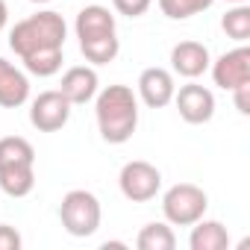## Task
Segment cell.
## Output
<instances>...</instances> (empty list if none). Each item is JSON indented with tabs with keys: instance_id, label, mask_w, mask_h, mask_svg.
<instances>
[{
	"instance_id": "cell-6",
	"label": "cell",
	"mask_w": 250,
	"mask_h": 250,
	"mask_svg": "<svg viewBox=\"0 0 250 250\" xmlns=\"http://www.w3.org/2000/svg\"><path fill=\"white\" fill-rule=\"evenodd\" d=\"M118 186H121V194L133 200V203H147L159 194L162 188V174L156 165L145 162V159H133L121 168L118 174Z\"/></svg>"
},
{
	"instance_id": "cell-21",
	"label": "cell",
	"mask_w": 250,
	"mask_h": 250,
	"mask_svg": "<svg viewBox=\"0 0 250 250\" xmlns=\"http://www.w3.org/2000/svg\"><path fill=\"white\" fill-rule=\"evenodd\" d=\"M21 232L9 224H0V250H21Z\"/></svg>"
},
{
	"instance_id": "cell-11",
	"label": "cell",
	"mask_w": 250,
	"mask_h": 250,
	"mask_svg": "<svg viewBox=\"0 0 250 250\" xmlns=\"http://www.w3.org/2000/svg\"><path fill=\"white\" fill-rule=\"evenodd\" d=\"M174 74L168 68H145L142 77H139V97L145 100V106L150 109H162L174 100Z\"/></svg>"
},
{
	"instance_id": "cell-17",
	"label": "cell",
	"mask_w": 250,
	"mask_h": 250,
	"mask_svg": "<svg viewBox=\"0 0 250 250\" xmlns=\"http://www.w3.org/2000/svg\"><path fill=\"white\" fill-rule=\"evenodd\" d=\"M221 30H224L232 42L244 44V42L250 39V6L235 3V6H232V9L221 18Z\"/></svg>"
},
{
	"instance_id": "cell-2",
	"label": "cell",
	"mask_w": 250,
	"mask_h": 250,
	"mask_svg": "<svg viewBox=\"0 0 250 250\" xmlns=\"http://www.w3.org/2000/svg\"><path fill=\"white\" fill-rule=\"evenodd\" d=\"M94 118L100 139L109 145L130 142L139 127V97L130 85H106L94 94Z\"/></svg>"
},
{
	"instance_id": "cell-3",
	"label": "cell",
	"mask_w": 250,
	"mask_h": 250,
	"mask_svg": "<svg viewBox=\"0 0 250 250\" xmlns=\"http://www.w3.org/2000/svg\"><path fill=\"white\" fill-rule=\"evenodd\" d=\"M74 33L80 39V53L91 65H109L121 50L118 30H115V15L100 3H91V6L80 9Z\"/></svg>"
},
{
	"instance_id": "cell-13",
	"label": "cell",
	"mask_w": 250,
	"mask_h": 250,
	"mask_svg": "<svg viewBox=\"0 0 250 250\" xmlns=\"http://www.w3.org/2000/svg\"><path fill=\"white\" fill-rule=\"evenodd\" d=\"M27 100H30V80H27V74L0 56V106L3 109H18Z\"/></svg>"
},
{
	"instance_id": "cell-16",
	"label": "cell",
	"mask_w": 250,
	"mask_h": 250,
	"mask_svg": "<svg viewBox=\"0 0 250 250\" xmlns=\"http://www.w3.org/2000/svg\"><path fill=\"white\" fill-rule=\"evenodd\" d=\"M136 247L139 250H174L177 247V235L171 229V224H147L142 227L139 238H136Z\"/></svg>"
},
{
	"instance_id": "cell-10",
	"label": "cell",
	"mask_w": 250,
	"mask_h": 250,
	"mask_svg": "<svg viewBox=\"0 0 250 250\" xmlns=\"http://www.w3.org/2000/svg\"><path fill=\"white\" fill-rule=\"evenodd\" d=\"M209 65H212L209 47L200 44V42L186 39V42L174 44V50H171V68H174V74H180V77H186V80L203 77V74L209 71Z\"/></svg>"
},
{
	"instance_id": "cell-8",
	"label": "cell",
	"mask_w": 250,
	"mask_h": 250,
	"mask_svg": "<svg viewBox=\"0 0 250 250\" xmlns=\"http://www.w3.org/2000/svg\"><path fill=\"white\" fill-rule=\"evenodd\" d=\"M209 71H212L215 85L224 88V91H232L241 83H250V47L247 44H238L235 50L221 53L209 65Z\"/></svg>"
},
{
	"instance_id": "cell-15",
	"label": "cell",
	"mask_w": 250,
	"mask_h": 250,
	"mask_svg": "<svg viewBox=\"0 0 250 250\" xmlns=\"http://www.w3.org/2000/svg\"><path fill=\"white\" fill-rule=\"evenodd\" d=\"M188 247L191 250H227L229 247V232L221 221H194L191 224V235H188Z\"/></svg>"
},
{
	"instance_id": "cell-1",
	"label": "cell",
	"mask_w": 250,
	"mask_h": 250,
	"mask_svg": "<svg viewBox=\"0 0 250 250\" xmlns=\"http://www.w3.org/2000/svg\"><path fill=\"white\" fill-rule=\"evenodd\" d=\"M68 24L59 12L44 9L24 21H18L9 33V47L24 62V68L36 77H53L62 68Z\"/></svg>"
},
{
	"instance_id": "cell-24",
	"label": "cell",
	"mask_w": 250,
	"mask_h": 250,
	"mask_svg": "<svg viewBox=\"0 0 250 250\" xmlns=\"http://www.w3.org/2000/svg\"><path fill=\"white\" fill-rule=\"evenodd\" d=\"M227 3H244V0H227Z\"/></svg>"
},
{
	"instance_id": "cell-19",
	"label": "cell",
	"mask_w": 250,
	"mask_h": 250,
	"mask_svg": "<svg viewBox=\"0 0 250 250\" xmlns=\"http://www.w3.org/2000/svg\"><path fill=\"white\" fill-rule=\"evenodd\" d=\"M3 162H36V150L27 139L6 136V139H0V165Z\"/></svg>"
},
{
	"instance_id": "cell-4",
	"label": "cell",
	"mask_w": 250,
	"mask_h": 250,
	"mask_svg": "<svg viewBox=\"0 0 250 250\" xmlns=\"http://www.w3.org/2000/svg\"><path fill=\"white\" fill-rule=\"evenodd\" d=\"M100 218H103L100 200L85 188H71L59 203V221L65 227V232L74 235V238L94 235L97 227H100Z\"/></svg>"
},
{
	"instance_id": "cell-22",
	"label": "cell",
	"mask_w": 250,
	"mask_h": 250,
	"mask_svg": "<svg viewBox=\"0 0 250 250\" xmlns=\"http://www.w3.org/2000/svg\"><path fill=\"white\" fill-rule=\"evenodd\" d=\"M232 97H235V109L241 115H250V83H241L238 88H232Z\"/></svg>"
},
{
	"instance_id": "cell-9",
	"label": "cell",
	"mask_w": 250,
	"mask_h": 250,
	"mask_svg": "<svg viewBox=\"0 0 250 250\" xmlns=\"http://www.w3.org/2000/svg\"><path fill=\"white\" fill-rule=\"evenodd\" d=\"M174 103L186 124H209L215 115V94L194 80L180 85V91H174Z\"/></svg>"
},
{
	"instance_id": "cell-23",
	"label": "cell",
	"mask_w": 250,
	"mask_h": 250,
	"mask_svg": "<svg viewBox=\"0 0 250 250\" xmlns=\"http://www.w3.org/2000/svg\"><path fill=\"white\" fill-rule=\"evenodd\" d=\"M6 18H9V9H6V3H3V0H0V30L6 27Z\"/></svg>"
},
{
	"instance_id": "cell-5",
	"label": "cell",
	"mask_w": 250,
	"mask_h": 250,
	"mask_svg": "<svg viewBox=\"0 0 250 250\" xmlns=\"http://www.w3.org/2000/svg\"><path fill=\"white\" fill-rule=\"evenodd\" d=\"M209 209V194L194 183H177L162 194V215L171 227H191Z\"/></svg>"
},
{
	"instance_id": "cell-12",
	"label": "cell",
	"mask_w": 250,
	"mask_h": 250,
	"mask_svg": "<svg viewBox=\"0 0 250 250\" xmlns=\"http://www.w3.org/2000/svg\"><path fill=\"white\" fill-rule=\"evenodd\" d=\"M100 88V80H97V71L88 68V65H74L62 74V83H59V91L68 97L71 106H83L88 100H94Z\"/></svg>"
},
{
	"instance_id": "cell-7",
	"label": "cell",
	"mask_w": 250,
	"mask_h": 250,
	"mask_svg": "<svg viewBox=\"0 0 250 250\" xmlns=\"http://www.w3.org/2000/svg\"><path fill=\"white\" fill-rule=\"evenodd\" d=\"M71 118V103L68 97L53 88V91H42L33 103H30V124L39 133H56L62 130Z\"/></svg>"
},
{
	"instance_id": "cell-18",
	"label": "cell",
	"mask_w": 250,
	"mask_h": 250,
	"mask_svg": "<svg viewBox=\"0 0 250 250\" xmlns=\"http://www.w3.org/2000/svg\"><path fill=\"white\" fill-rule=\"evenodd\" d=\"M212 3H215V0H159V9H162V15L171 18V21H186V18H191V15L206 12Z\"/></svg>"
},
{
	"instance_id": "cell-14",
	"label": "cell",
	"mask_w": 250,
	"mask_h": 250,
	"mask_svg": "<svg viewBox=\"0 0 250 250\" xmlns=\"http://www.w3.org/2000/svg\"><path fill=\"white\" fill-rule=\"evenodd\" d=\"M36 186V162H3L0 165V188L9 197H27Z\"/></svg>"
},
{
	"instance_id": "cell-20",
	"label": "cell",
	"mask_w": 250,
	"mask_h": 250,
	"mask_svg": "<svg viewBox=\"0 0 250 250\" xmlns=\"http://www.w3.org/2000/svg\"><path fill=\"white\" fill-rule=\"evenodd\" d=\"M153 0H112V6L118 15H127V18H142L150 9Z\"/></svg>"
},
{
	"instance_id": "cell-25",
	"label": "cell",
	"mask_w": 250,
	"mask_h": 250,
	"mask_svg": "<svg viewBox=\"0 0 250 250\" xmlns=\"http://www.w3.org/2000/svg\"><path fill=\"white\" fill-rule=\"evenodd\" d=\"M33 3H50V0H33Z\"/></svg>"
}]
</instances>
